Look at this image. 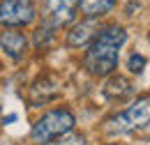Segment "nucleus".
<instances>
[{"label":"nucleus","instance_id":"nucleus-5","mask_svg":"<svg viewBox=\"0 0 150 145\" xmlns=\"http://www.w3.org/2000/svg\"><path fill=\"white\" fill-rule=\"evenodd\" d=\"M122 118L127 120L129 129H143L150 125V97H139L129 108L122 113Z\"/></svg>","mask_w":150,"mask_h":145},{"label":"nucleus","instance_id":"nucleus-4","mask_svg":"<svg viewBox=\"0 0 150 145\" xmlns=\"http://www.w3.org/2000/svg\"><path fill=\"white\" fill-rule=\"evenodd\" d=\"M81 0H44V14L53 25H67L76 16Z\"/></svg>","mask_w":150,"mask_h":145},{"label":"nucleus","instance_id":"nucleus-6","mask_svg":"<svg viewBox=\"0 0 150 145\" xmlns=\"http://www.w3.org/2000/svg\"><path fill=\"white\" fill-rule=\"evenodd\" d=\"M0 51L7 58H12V60H21L25 55V51H28V39L21 32L7 30V32L0 35Z\"/></svg>","mask_w":150,"mask_h":145},{"label":"nucleus","instance_id":"nucleus-7","mask_svg":"<svg viewBox=\"0 0 150 145\" xmlns=\"http://www.w3.org/2000/svg\"><path fill=\"white\" fill-rule=\"evenodd\" d=\"M56 94H58V83L53 78H49V76H42L37 83H33V88H30V104H35V106L46 104Z\"/></svg>","mask_w":150,"mask_h":145},{"label":"nucleus","instance_id":"nucleus-12","mask_svg":"<svg viewBox=\"0 0 150 145\" xmlns=\"http://www.w3.org/2000/svg\"><path fill=\"white\" fill-rule=\"evenodd\" d=\"M46 145H86V138L81 134H67V136H60L58 141H51Z\"/></svg>","mask_w":150,"mask_h":145},{"label":"nucleus","instance_id":"nucleus-9","mask_svg":"<svg viewBox=\"0 0 150 145\" xmlns=\"http://www.w3.org/2000/svg\"><path fill=\"white\" fill-rule=\"evenodd\" d=\"M132 92H134V85H132L125 76H113L111 81L104 85V97H106V99H113V101L129 97Z\"/></svg>","mask_w":150,"mask_h":145},{"label":"nucleus","instance_id":"nucleus-13","mask_svg":"<svg viewBox=\"0 0 150 145\" xmlns=\"http://www.w3.org/2000/svg\"><path fill=\"white\" fill-rule=\"evenodd\" d=\"M127 67H129L132 74H141L143 69H146V58L141 53H132L129 60H127Z\"/></svg>","mask_w":150,"mask_h":145},{"label":"nucleus","instance_id":"nucleus-11","mask_svg":"<svg viewBox=\"0 0 150 145\" xmlns=\"http://www.w3.org/2000/svg\"><path fill=\"white\" fill-rule=\"evenodd\" d=\"M51 39H53L51 25H42V28H37V30H35V46H37V49L49 46V44H51Z\"/></svg>","mask_w":150,"mask_h":145},{"label":"nucleus","instance_id":"nucleus-10","mask_svg":"<svg viewBox=\"0 0 150 145\" xmlns=\"http://www.w3.org/2000/svg\"><path fill=\"white\" fill-rule=\"evenodd\" d=\"M113 5H115V0H81V2H79L81 12H83L86 16H90V18L106 14Z\"/></svg>","mask_w":150,"mask_h":145},{"label":"nucleus","instance_id":"nucleus-3","mask_svg":"<svg viewBox=\"0 0 150 145\" xmlns=\"http://www.w3.org/2000/svg\"><path fill=\"white\" fill-rule=\"evenodd\" d=\"M35 7L30 0H2L0 2V25L5 28H21L33 23Z\"/></svg>","mask_w":150,"mask_h":145},{"label":"nucleus","instance_id":"nucleus-2","mask_svg":"<svg viewBox=\"0 0 150 145\" xmlns=\"http://www.w3.org/2000/svg\"><path fill=\"white\" fill-rule=\"evenodd\" d=\"M74 125H76V120L72 115V111H67V108L49 111L33 125V141L35 143H51L53 138L67 136L74 129Z\"/></svg>","mask_w":150,"mask_h":145},{"label":"nucleus","instance_id":"nucleus-1","mask_svg":"<svg viewBox=\"0 0 150 145\" xmlns=\"http://www.w3.org/2000/svg\"><path fill=\"white\" fill-rule=\"evenodd\" d=\"M125 42H127V32L120 25H106L104 30H99L86 51L83 58L86 69L93 76H109L118 67V55Z\"/></svg>","mask_w":150,"mask_h":145},{"label":"nucleus","instance_id":"nucleus-8","mask_svg":"<svg viewBox=\"0 0 150 145\" xmlns=\"http://www.w3.org/2000/svg\"><path fill=\"white\" fill-rule=\"evenodd\" d=\"M95 30H97V23H95L93 18L90 21H83V23H76L74 28L67 32V44L74 46V49H81V46H86L93 39Z\"/></svg>","mask_w":150,"mask_h":145}]
</instances>
